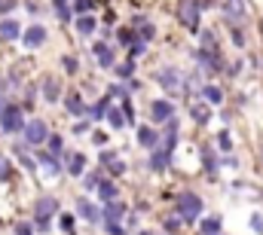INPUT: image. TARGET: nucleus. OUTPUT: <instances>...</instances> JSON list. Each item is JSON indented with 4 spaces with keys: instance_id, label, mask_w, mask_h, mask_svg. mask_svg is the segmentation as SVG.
I'll list each match as a JSON object with an SVG mask.
<instances>
[{
    "instance_id": "1",
    "label": "nucleus",
    "mask_w": 263,
    "mask_h": 235,
    "mask_svg": "<svg viewBox=\"0 0 263 235\" xmlns=\"http://www.w3.org/2000/svg\"><path fill=\"white\" fill-rule=\"evenodd\" d=\"M199 214H202V199H199L196 192H181L178 195V217L184 223H193Z\"/></svg>"
},
{
    "instance_id": "2",
    "label": "nucleus",
    "mask_w": 263,
    "mask_h": 235,
    "mask_svg": "<svg viewBox=\"0 0 263 235\" xmlns=\"http://www.w3.org/2000/svg\"><path fill=\"white\" fill-rule=\"evenodd\" d=\"M59 214V199L52 195H40L34 202V217H37V229H49V217Z\"/></svg>"
},
{
    "instance_id": "3",
    "label": "nucleus",
    "mask_w": 263,
    "mask_h": 235,
    "mask_svg": "<svg viewBox=\"0 0 263 235\" xmlns=\"http://www.w3.org/2000/svg\"><path fill=\"white\" fill-rule=\"evenodd\" d=\"M156 83L165 89V92H181V86H184V80H181V73L175 70V67H162V70H156Z\"/></svg>"
},
{
    "instance_id": "4",
    "label": "nucleus",
    "mask_w": 263,
    "mask_h": 235,
    "mask_svg": "<svg viewBox=\"0 0 263 235\" xmlns=\"http://www.w3.org/2000/svg\"><path fill=\"white\" fill-rule=\"evenodd\" d=\"M0 128H3L6 134H12V131L25 128V119H22V110H18V107H3V113H0Z\"/></svg>"
},
{
    "instance_id": "5",
    "label": "nucleus",
    "mask_w": 263,
    "mask_h": 235,
    "mask_svg": "<svg viewBox=\"0 0 263 235\" xmlns=\"http://www.w3.org/2000/svg\"><path fill=\"white\" fill-rule=\"evenodd\" d=\"M46 138H49V128H46V122H43V119H34V122H28V125H25V141H28L31 147L43 144Z\"/></svg>"
},
{
    "instance_id": "6",
    "label": "nucleus",
    "mask_w": 263,
    "mask_h": 235,
    "mask_svg": "<svg viewBox=\"0 0 263 235\" xmlns=\"http://www.w3.org/2000/svg\"><path fill=\"white\" fill-rule=\"evenodd\" d=\"M178 18L187 28H199V3L196 0H181L178 3Z\"/></svg>"
},
{
    "instance_id": "7",
    "label": "nucleus",
    "mask_w": 263,
    "mask_h": 235,
    "mask_svg": "<svg viewBox=\"0 0 263 235\" xmlns=\"http://www.w3.org/2000/svg\"><path fill=\"white\" fill-rule=\"evenodd\" d=\"M22 43H25L28 49H37V46H43V43H46V28H43V25H34V28H28Z\"/></svg>"
},
{
    "instance_id": "8",
    "label": "nucleus",
    "mask_w": 263,
    "mask_h": 235,
    "mask_svg": "<svg viewBox=\"0 0 263 235\" xmlns=\"http://www.w3.org/2000/svg\"><path fill=\"white\" fill-rule=\"evenodd\" d=\"M223 12H227V22H233V25L245 22V0H227Z\"/></svg>"
},
{
    "instance_id": "9",
    "label": "nucleus",
    "mask_w": 263,
    "mask_h": 235,
    "mask_svg": "<svg viewBox=\"0 0 263 235\" xmlns=\"http://www.w3.org/2000/svg\"><path fill=\"white\" fill-rule=\"evenodd\" d=\"M150 110H153V113H150L153 122H168L175 107H172V101H153V107H150Z\"/></svg>"
},
{
    "instance_id": "10",
    "label": "nucleus",
    "mask_w": 263,
    "mask_h": 235,
    "mask_svg": "<svg viewBox=\"0 0 263 235\" xmlns=\"http://www.w3.org/2000/svg\"><path fill=\"white\" fill-rule=\"evenodd\" d=\"M95 58L101 67H117V55H114V49L110 46H104V43H98L95 46Z\"/></svg>"
},
{
    "instance_id": "11",
    "label": "nucleus",
    "mask_w": 263,
    "mask_h": 235,
    "mask_svg": "<svg viewBox=\"0 0 263 235\" xmlns=\"http://www.w3.org/2000/svg\"><path fill=\"white\" fill-rule=\"evenodd\" d=\"M22 31H18V22H12V18H3L0 22V40H15Z\"/></svg>"
},
{
    "instance_id": "12",
    "label": "nucleus",
    "mask_w": 263,
    "mask_h": 235,
    "mask_svg": "<svg viewBox=\"0 0 263 235\" xmlns=\"http://www.w3.org/2000/svg\"><path fill=\"white\" fill-rule=\"evenodd\" d=\"M165 162H168V150H165V147H153L150 168H153V171H162V168H165Z\"/></svg>"
},
{
    "instance_id": "13",
    "label": "nucleus",
    "mask_w": 263,
    "mask_h": 235,
    "mask_svg": "<svg viewBox=\"0 0 263 235\" xmlns=\"http://www.w3.org/2000/svg\"><path fill=\"white\" fill-rule=\"evenodd\" d=\"M138 141H141V147H159V134L153 131V128H138Z\"/></svg>"
},
{
    "instance_id": "14",
    "label": "nucleus",
    "mask_w": 263,
    "mask_h": 235,
    "mask_svg": "<svg viewBox=\"0 0 263 235\" xmlns=\"http://www.w3.org/2000/svg\"><path fill=\"white\" fill-rule=\"evenodd\" d=\"M123 211H126V208H123L120 202H107V208H104V220H107V223H117V220L123 217Z\"/></svg>"
},
{
    "instance_id": "15",
    "label": "nucleus",
    "mask_w": 263,
    "mask_h": 235,
    "mask_svg": "<svg viewBox=\"0 0 263 235\" xmlns=\"http://www.w3.org/2000/svg\"><path fill=\"white\" fill-rule=\"evenodd\" d=\"M77 31H80L83 37H89V34L95 31V18H92V15H80V18H77Z\"/></svg>"
},
{
    "instance_id": "16",
    "label": "nucleus",
    "mask_w": 263,
    "mask_h": 235,
    "mask_svg": "<svg viewBox=\"0 0 263 235\" xmlns=\"http://www.w3.org/2000/svg\"><path fill=\"white\" fill-rule=\"evenodd\" d=\"M67 110H70L73 116H83V113H86V104H83V98H80V95H67Z\"/></svg>"
},
{
    "instance_id": "17",
    "label": "nucleus",
    "mask_w": 263,
    "mask_h": 235,
    "mask_svg": "<svg viewBox=\"0 0 263 235\" xmlns=\"http://www.w3.org/2000/svg\"><path fill=\"white\" fill-rule=\"evenodd\" d=\"M101 162H104V165H107L114 174H123V171H126V165H123V162H120L114 153H104V156H101Z\"/></svg>"
},
{
    "instance_id": "18",
    "label": "nucleus",
    "mask_w": 263,
    "mask_h": 235,
    "mask_svg": "<svg viewBox=\"0 0 263 235\" xmlns=\"http://www.w3.org/2000/svg\"><path fill=\"white\" fill-rule=\"evenodd\" d=\"M202 235H220V217H205L202 220Z\"/></svg>"
},
{
    "instance_id": "19",
    "label": "nucleus",
    "mask_w": 263,
    "mask_h": 235,
    "mask_svg": "<svg viewBox=\"0 0 263 235\" xmlns=\"http://www.w3.org/2000/svg\"><path fill=\"white\" fill-rule=\"evenodd\" d=\"M83 168H86V156H83V153H73L67 171H70V174H83Z\"/></svg>"
},
{
    "instance_id": "20",
    "label": "nucleus",
    "mask_w": 263,
    "mask_h": 235,
    "mask_svg": "<svg viewBox=\"0 0 263 235\" xmlns=\"http://www.w3.org/2000/svg\"><path fill=\"white\" fill-rule=\"evenodd\" d=\"M43 95H46V101H59V83H55L52 76L43 83Z\"/></svg>"
},
{
    "instance_id": "21",
    "label": "nucleus",
    "mask_w": 263,
    "mask_h": 235,
    "mask_svg": "<svg viewBox=\"0 0 263 235\" xmlns=\"http://www.w3.org/2000/svg\"><path fill=\"white\" fill-rule=\"evenodd\" d=\"M107 119H110V125H114V128H123V125H126V110L110 107V110H107Z\"/></svg>"
},
{
    "instance_id": "22",
    "label": "nucleus",
    "mask_w": 263,
    "mask_h": 235,
    "mask_svg": "<svg viewBox=\"0 0 263 235\" xmlns=\"http://www.w3.org/2000/svg\"><path fill=\"white\" fill-rule=\"evenodd\" d=\"M135 25L141 28V40H144V43H147V40H153V34H156V28H153V25H147L144 18H135Z\"/></svg>"
},
{
    "instance_id": "23",
    "label": "nucleus",
    "mask_w": 263,
    "mask_h": 235,
    "mask_svg": "<svg viewBox=\"0 0 263 235\" xmlns=\"http://www.w3.org/2000/svg\"><path fill=\"white\" fill-rule=\"evenodd\" d=\"M98 195H101L104 202H114V199H117V186H114V183H98Z\"/></svg>"
},
{
    "instance_id": "24",
    "label": "nucleus",
    "mask_w": 263,
    "mask_h": 235,
    "mask_svg": "<svg viewBox=\"0 0 263 235\" xmlns=\"http://www.w3.org/2000/svg\"><path fill=\"white\" fill-rule=\"evenodd\" d=\"M199 61H202V67H208V70H217V55H214L211 49H208V52L202 49V52H199Z\"/></svg>"
},
{
    "instance_id": "25",
    "label": "nucleus",
    "mask_w": 263,
    "mask_h": 235,
    "mask_svg": "<svg viewBox=\"0 0 263 235\" xmlns=\"http://www.w3.org/2000/svg\"><path fill=\"white\" fill-rule=\"evenodd\" d=\"M107 110H110V101H107V98H101V101H98V104L89 110V116H92V119H101Z\"/></svg>"
},
{
    "instance_id": "26",
    "label": "nucleus",
    "mask_w": 263,
    "mask_h": 235,
    "mask_svg": "<svg viewBox=\"0 0 263 235\" xmlns=\"http://www.w3.org/2000/svg\"><path fill=\"white\" fill-rule=\"evenodd\" d=\"M202 92H205V98H208L211 104H220V101H223V92H220L217 86H205Z\"/></svg>"
},
{
    "instance_id": "27",
    "label": "nucleus",
    "mask_w": 263,
    "mask_h": 235,
    "mask_svg": "<svg viewBox=\"0 0 263 235\" xmlns=\"http://www.w3.org/2000/svg\"><path fill=\"white\" fill-rule=\"evenodd\" d=\"M77 208H80V214H83L86 220H98V214H95V205H92V202H83V199H80V205H77Z\"/></svg>"
},
{
    "instance_id": "28",
    "label": "nucleus",
    "mask_w": 263,
    "mask_h": 235,
    "mask_svg": "<svg viewBox=\"0 0 263 235\" xmlns=\"http://www.w3.org/2000/svg\"><path fill=\"white\" fill-rule=\"evenodd\" d=\"M190 113H193V119H196V122H208V119H211V110H208L205 104H196Z\"/></svg>"
},
{
    "instance_id": "29",
    "label": "nucleus",
    "mask_w": 263,
    "mask_h": 235,
    "mask_svg": "<svg viewBox=\"0 0 263 235\" xmlns=\"http://www.w3.org/2000/svg\"><path fill=\"white\" fill-rule=\"evenodd\" d=\"M40 162H46V168H49V171H52V174H55V171H59V168H62V165H59V162H55V156H52V153H43V156H40Z\"/></svg>"
},
{
    "instance_id": "30",
    "label": "nucleus",
    "mask_w": 263,
    "mask_h": 235,
    "mask_svg": "<svg viewBox=\"0 0 263 235\" xmlns=\"http://www.w3.org/2000/svg\"><path fill=\"white\" fill-rule=\"evenodd\" d=\"M117 37H120V43H123V46H132V40H138V37H135V31H129V28H123Z\"/></svg>"
},
{
    "instance_id": "31",
    "label": "nucleus",
    "mask_w": 263,
    "mask_h": 235,
    "mask_svg": "<svg viewBox=\"0 0 263 235\" xmlns=\"http://www.w3.org/2000/svg\"><path fill=\"white\" fill-rule=\"evenodd\" d=\"M62 64H65V70H67V73H77V70H80L77 58H70V55H65V58H62Z\"/></svg>"
},
{
    "instance_id": "32",
    "label": "nucleus",
    "mask_w": 263,
    "mask_h": 235,
    "mask_svg": "<svg viewBox=\"0 0 263 235\" xmlns=\"http://www.w3.org/2000/svg\"><path fill=\"white\" fill-rule=\"evenodd\" d=\"M117 73H120V76H132V73H135V64H132V61H126V64H117Z\"/></svg>"
},
{
    "instance_id": "33",
    "label": "nucleus",
    "mask_w": 263,
    "mask_h": 235,
    "mask_svg": "<svg viewBox=\"0 0 263 235\" xmlns=\"http://www.w3.org/2000/svg\"><path fill=\"white\" fill-rule=\"evenodd\" d=\"M12 9H15V0H0V12L3 15H9Z\"/></svg>"
},
{
    "instance_id": "34",
    "label": "nucleus",
    "mask_w": 263,
    "mask_h": 235,
    "mask_svg": "<svg viewBox=\"0 0 263 235\" xmlns=\"http://www.w3.org/2000/svg\"><path fill=\"white\" fill-rule=\"evenodd\" d=\"M55 9H59V18H62V22H67V18H70V9H67L65 3H55Z\"/></svg>"
},
{
    "instance_id": "35",
    "label": "nucleus",
    "mask_w": 263,
    "mask_h": 235,
    "mask_svg": "<svg viewBox=\"0 0 263 235\" xmlns=\"http://www.w3.org/2000/svg\"><path fill=\"white\" fill-rule=\"evenodd\" d=\"M202 46L214 49V34H211V31H205V34H202Z\"/></svg>"
},
{
    "instance_id": "36",
    "label": "nucleus",
    "mask_w": 263,
    "mask_h": 235,
    "mask_svg": "<svg viewBox=\"0 0 263 235\" xmlns=\"http://www.w3.org/2000/svg\"><path fill=\"white\" fill-rule=\"evenodd\" d=\"M62 147H65V144H62V138L55 134V138L49 141V150H52V153H62Z\"/></svg>"
},
{
    "instance_id": "37",
    "label": "nucleus",
    "mask_w": 263,
    "mask_h": 235,
    "mask_svg": "<svg viewBox=\"0 0 263 235\" xmlns=\"http://www.w3.org/2000/svg\"><path fill=\"white\" fill-rule=\"evenodd\" d=\"M92 6H95V0H77V9H80V12H89Z\"/></svg>"
},
{
    "instance_id": "38",
    "label": "nucleus",
    "mask_w": 263,
    "mask_h": 235,
    "mask_svg": "<svg viewBox=\"0 0 263 235\" xmlns=\"http://www.w3.org/2000/svg\"><path fill=\"white\" fill-rule=\"evenodd\" d=\"M251 229H254V232H263V220L260 217H251Z\"/></svg>"
},
{
    "instance_id": "39",
    "label": "nucleus",
    "mask_w": 263,
    "mask_h": 235,
    "mask_svg": "<svg viewBox=\"0 0 263 235\" xmlns=\"http://www.w3.org/2000/svg\"><path fill=\"white\" fill-rule=\"evenodd\" d=\"M31 232H34V229H31L28 223H18V229H15V235H31Z\"/></svg>"
},
{
    "instance_id": "40",
    "label": "nucleus",
    "mask_w": 263,
    "mask_h": 235,
    "mask_svg": "<svg viewBox=\"0 0 263 235\" xmlns=\"http://www.w3.org/2000/svg\"><path fill=\"white\" fill-rule=\"evenodd\" d=\"M86 186H89V189H92V186H98V174H89V177H86Z\"/></svg>"
},
{
    "instance_id": "41",
    "label": "nucleus",
    "mask_w": 263,
    "mask_h": 235,
    "mask_svg": "<svg viewBox=\"0 0 263 235\" xmlns=\"http://www.w3.org/2000/svg\"><path fill=\"white\" fill-rule=\"evenodd\" d=\"M0 177H3V180L9 177V168H6V159H0Z\"/></svg>"
},
{
    "instance_id": "42",
    "label": "nucleus",
    "mask_w": 263,
    "mask_h": 235,
    "mask_svg": "<svg viewBox=\"0 0 263 235\" xmlns=\"http://www.w3.org/2000/svg\"><path fill=\"white\" fill-rule=\"evenodd\" d=\"M0 113H3V95H0Z\"/></svg>"
},
{
    "instance_id": "43",
    "label": "nucleus",
    "mask_w": 263,
    "mask_h": 235,
    "mask_svg": "<svg viewBox=\"0 0 263 235\" xmlns=\"http://www.w3.org/2000/svg\"><path fill=\"white\" fill-rule=\"evenodd\" d=\"M55 3H67V0H55Z\"/></svg>"
},
{
    "instance_id": "44",
    "label": "nucleus",
    "mask_w": 263,
    "mask_h": 235,
    "mask_svg": "<svg viewBox=\"0 0 263 235\" xmlns=\"http://www.w3.org/2000/svg\"><path fill=\"white\" fill-rule=\"evenodd\" d=\"M141 235H153V232H141Z\"/></svg>"
},
{
    "instance_id": "45",
    "label": "nucleus",
    "mask_w": 263,
    "mask_h": 235,
    "mask_svg": "<svg viewBox=\"0 0 263 235\" xmlns=\"http://www.w3.org/2000/svg\"><path fill=\"white\" fill-rule=\"evenodd\" d=\"M260 31H263V22H260Z\"/></svg>"
}]
</instances>
